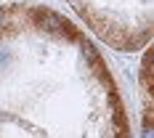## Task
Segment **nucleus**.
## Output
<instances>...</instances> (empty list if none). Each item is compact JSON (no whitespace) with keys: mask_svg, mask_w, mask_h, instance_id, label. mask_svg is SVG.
<instances>
[{"mask_svg":"<svg viewBox=\"0 0 154 138\" xmlns=\"http://www.w3.org/2000/svg\"><path fill=\"white\" fill-rule=\"evenodd\" d=\"M35 24H37L40 29H45V32H61L66 21H64L59 14H53V11L37 8V11H35Z\"/></svg>","mask_w":154,"mask_h":138,"instance_id":"f257e3e1","label":"nucleus"},{"mask_svg":"<svg viewBox=\"0 0 154 138\" xmlns=\"http://www.w3.org/2000/svg\"><path fill=\"white\" fill-rule=\"evenodd\" d=\"M117 138H128V136H117Z\"/></svg>","mask_w":154,"mask_h":138,"instance_id":"39448f33","label":"nucleus"},{"mask_svg":"<svg viewBox=\"0 0 154 138\" xmlns=\"http://www.w3.org/2000/svg\"><path fill=\"white\" fill-rule=\"evenodd\" d=\"M5 59H8V51H3V48H0V64L5 61Z\"/></svg>","mask_w":154,"mask_h":138,"instance_id":"7ed1b4c3","label":"nucleus"},{"mask_svg":"<svg viewBox=\"0 0 154 138\" xmlns=\"http://www.w3.org/2000/svg\"><path fill=\"white\" fill-rule=\"evenodd\" d=\"M3 24H5V11L0 8V27H3Z\"/></svg>","mask_w":154,"mask_h":138,"instance_id":"20e7f679","label":"nucleus"},{"mask_svg":"<svg viewBox=\"0 0 154 138\" xmlns=\"http://www.w3.org/2000/svg\"><path fill=\"white\" fill-rule=\"evenodd\" d=\"M152 66H154V59H152V53H146L143 64H141V82H143V88L152 85Z\"/></svg>","mask_w":154,"mask_h":138,"instance_id":"f03ea898","label":"nucleus"}]
</instances>
